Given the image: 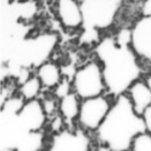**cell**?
<instances>
[{"instance_id": "1", "label": "cell", "mask_w": 151, "mask_h": 151, "mask_svg": "<svg viewBox=\"0 0 151 151\" xmlns=\"http://www.w3.org/2000/svg\"><path fill=\"white\" fill-rule=\"evenodd\" d=\"M102 67L106 92L117 99L126 94L132 83L139 80L141 68L132 47V30L121 29L116 36H106L94 48Z\"/></svg>"}, {"instance_id": "2", "label": "cell", "mask_w": 151, "mask_h": 151, "mask_svg": "<svg viewBox=\"0 0 151 151\" xmlns=\"http://www.w3.org/2000/svg\"><path fill=\"white\" fill-rule=\"evenodd\" d=\"M144 132L142 117L134 111L128 96L123 94L115 99L95 135L99 144L107 146L112 151H128L134 139Z\"/></svg>"}, {"instance_id": "3", "label": "cell", "mask_w": 151, "mask_h": 151, "mask_svg": "<svg viewBox=\"0 0 151 151\" xmlns=\"http://www.w3.org/2000/svg\"><path fill=\"white\" fill-rule=\"evenodd\" d=\"M58 42V36L55 33H42L27 40H14L2 42L4 49H1V56L4 54V60L10 61L14 59L19 64L20 69L25 70L30 67L36 69L48 61ZM2 61V63H4Z\"/></svg>"}, {"instance_id": "4", "label": "cell", "mask_w": 151, "mask_h": 151, "mask_svg": "<svg viewBox=\"0 0 151 151\" xmlns=\"http://www.w3.org/2000/svg\"><path fill=\"white\" fill-rule=\"evenodd\" d=\"M82 13V29L84 36L98 34V31L110 27L115 21L123 1L121 0H83L79 1ZM93 40V38H92Z\"/></svg>"}, {"instance_id": "5", "label": "cell", "mask_w": 151, "mask_h": 151, "mask_svg": "<svg viewBox=\"0 0 151 151\" xmlns=\"http://www.w3.org/2000/svg\"><path fill=\"white\" fill-rule=\"evenodd\" d=\"M72 92L80 100L96 98L106 91L102 67L96 60H91L77 69L72 78Z\"/></svg>"}, {"instance_id": "6", "label": "cell", "mask_w": 151, "mask_h": 151, "mask_svg": "<svg viewBox=\"0 0 151 151\" xmlns=\"http://www.w3.org/2000/svg\"><path fill=\"white\" fill-rule=\"evenodd\" d=\"M113 103L105 95L81 101L78 124L84 132H96L105 119Z\"/></svg>"}, {"instance_id": "7", "label": "cell", "mask_w": 151, "mask_h": 151, "mask_svg": "<svg viewBox=\"0 0 151 151\" xmlns=\"http://www.w3.org/2000/svg\"><path fill=\"white\" fill-rule=\"evenodd\" d=\"M46 151H96V147L83 129L66 128L52 137Z\"/></svg>"}, {"instance_id": "8", "label": "cell", "mask_w": 151, "mask_h": 151, "mask_svg": "<svg viewBox=\"0 0 151 151\" xmlns=\"http://www.w3.org/2000/svg\"><path fill=\"white\" fill-rule=\"evenodd\" d=\"M132 47L137 56L151 64V17H141L134 24Z\"/></svg>"}, {"instance_id": "9", "label": "cell", "mask_w": 151, "mask_h": 151, "mask_svg": "<svg viewBox=\"0 0 151 151\" xmlns=\"http://www.w3.org/2000/svg\"><path fill=\"white\" fill-rule=\"evenodd\" d=\"M58 19L66 29H78L82 27V13L79 1L60 0L57 2Z\"/></svg>"}, {"instance_id": "10", "label": "cell", "mask_w": 151, "mask_h": 151, "mask_svg": "<svg viewBox=\"0 0 151 151\" xmlns=\"http://www.w3.org/2000/svg\"><path fill=\"white\" fill-rule=\"evenodd\" d=\"M126 95L130 100L134 111L139 116H142L145 111L151 106V90L148 87L146 80L144 81L139 79L135 83H132L126 92Z\"/></svg>"}, {"instance_id": "11", "label": "cell", "mask_w": 151, "mask_h": 151, "mask_svg": "<svg viewBox=\"0 0 151 151\" xmlns=\"http://www.w3.org/2000/svg\"><path fill=\"white\" fill-rule=\"evenodd\" d=\"M58 113L64 118L66 128H72V123L79 117L81 102L75 92L69 93L58 101Z\"/></svg>"}, {"instance_id": "12", "label": "cell", "mask_w": 151, "mask_h": 151, "mask_svg": "<svg viewBox=\"0 0 151 151\" xmlns=\"http://www.w3.org/2000/svg\"><path fill=\"white\" fill-rule=\"evenodd\" d=\"M36 77L45 89H55L63 80L59 66L49 60L41 65L36 69Z\"/></svg>"}, {"instance_id": "13", "label": "cell", "mask_w": 151, "mask_h": 151, "mask_svg": "<svg viewBox=\"0 0 151 151\" xmlns=\"http://www.w3.org/2000/svg\"><path fill=\"white\" fill-rule=\"evenodd\" d=\"M42 88L43 86L36 76L30 77L27 81L22 82V84L20 86V96L25 102L36 100L38 94L41 93Z\"/></svg>"}, {"instance_id": "14", "label": "cell", "mask_w": 151, "mask_h": 151, "mask_svg": "<svg viewBox=\"0 0 151 151\" xmlns=\"http://www.w3.org/2000/svg\"><path fill=\"white\" fill-rule=\"evenodd\" d=\"M44 135L42 132H32L27 134L18 146L15 147L17 151H40L43 147Z\"/></svg>"}, {"instance_id": "15", "label": "cell", "mask_w": 151, "mask_h": 151, "mask_svg": "<svg viewBox=\"0 0 151 151\" xmlns=\"http://www.w3.org/2000/svg\"><path fill=\"white\" fill-rule=\"evenodd\" d=\"M130 151H151V135L148 132L140 134L132 141Z\"/></svg>"}, {"instance_id": "16", "label": "cell", "mask_w": 151, "mask_h": 151, "mask_svg": "<svg viewBox=\"0 0 151 151\" xmlns=\"http://www.w3.org/2000/svg\"><path fill=\"white\" fill-rule=\"evenodd\" d=\"M58 104L59 103L56 102V100L53 98H46L43 100L42 102V105H43V109H44V112H45L47 118L48 117H52L57 115V111H58Z\"/></svg>"}, {"instance_id": "17", "label": "cell", "mask_w": 151, "mask_h": 151, "mask_svg": "<svg viewBox=\"0 0 151 151\" xmlns=\"http://www.w3.org/2000/svg\"><path fill=\"white\" fill-rule=\"evenodd\" d=\"M71 88L72 84L69 82L67 79L63 78V80L60 81V83L55 88V98L58 99V100H61L63 98H65L66 95H68L69 93H71Z\"/></svg>"}, {"instance_id": "18", "label": "cell", "mask_w": 151, "mask_h": 151, "mask_svg": "<svg viewBox=\"0 0 151 151\" xmlns=\"http://www.w3.org/2000/svg\"><path fill=\"white\" fill-rule=\"evenodd\" d=\"M142 119L145 123V127H146V132L151 135V106H149L147 110L145 111L142 114Z\"/></svg>"}, {"instance_id": "19", "label": "cell", "mask_w": 151, "mask_h": 151, "mask_svg": "<svg viewBox=\"0 0 151 151\" xmlns=\"http://www.w3.org/2000/svg\"><path fill=\"white\" fill-rule=\"evenodd\" d=\"M141 15L142 17H151V0H147V1L142 2Z\"/></svg>"}, {"instance_id": "20", "label": "cell", "mask_w": 151, "mask_h": 151, "mask_svg": "<svg viewBox=\"0 0 151 151\" xmlns=\"http://www.w3.org/2000/svg\"><path fill=\"white\" fill-rule=\"evenodd\" d=\"M96 151H112L107 146H104V145H99L96 147Z\"/></svg>"}, {"instance_id": "21", "label": "cell", "mask_w": 151, "mask_h": 151, "mask_svg": "<svg viewBox=\"0 0 151 151\" xmlns=\"http://www.w3.org/2000/svg\"><path fill=\"white\" fill-rule=\"evenodd\" d=\"M146 82H147L148 87L150 88V90H151V75H149L147 78H146Z\"/></svg>"}, {"instance_id": "22", "label": "cell", "mask_w": 151, "mask_h": 151, "mask_svg": "<svg viewBox=\"0 0 151 151\" xmlns=\"http://www.w3.org/2000/svg\"><path fill=\"white\" fill-rule=\"evenodd\" d=\"M0 151H17V150L12 149V148H4V149H0Z\"/></svg>"}, {"instance_id": "23", "label": "cell", "mask_w": 151, "mask_h": 151, "mask_svg": "<svg viewBox=\"0 0 151 151\" xmlns=\"http://www.w3.org/2000/svg\"><path fill=\"white\" fill-rule=\"evenodd\" d=\"M128 151H130V150H128Z\"/></svg>"}]
</instances>
